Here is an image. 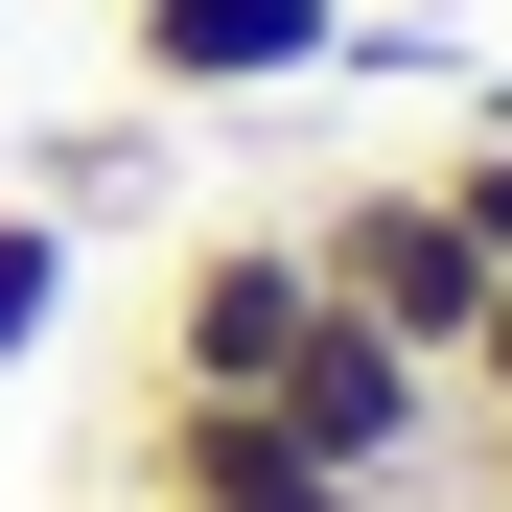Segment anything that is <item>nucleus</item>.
<instances>
[{"label":"nucleus","mask_w":512,"mask_h":512,"mask_svg":"<svg viewBox=\"0 0 512 512\" xmlns=\"http://www.w3.org/2000/svg\"><path fill=\"white\" fill-rule=\"evenodd\" d=\"M303 256H326V303H350L373 350L466 373V326H489V256H466V210H443V163H373L350 210H303Z\"/></svg>","instance_id":"nucleus-1"},{"label":"nucleus","mask_w":512,"mask_h":512,"mask_svg":"<svg viewBox=\"0 0 512 512\" xmlns=\"http://www.w3.org/2000/svg\"><path fill=\"white\" fill-rule=\"evenodd\" d=\"M303 326H326V256H303V233H187V256H163V350H140V396H280Z\"/></svg>","instance_id":"nucleus-2"},{"label":"nucleus","mask_w":512,"mask_h":512,"mask_svg":"<svg viewBox=\"0 0 512 512\" xmlns=\"http://www.w3.org/2000/svg\"><path fill=\"white\" fill-rule=\"evenodd\" d=\"M117 443H140V512H396V489L326 466L280 396H140Z\"/></svg>","instance_id":"nucleus-3"},{"label":"nucleus","mask_w":512,"mask_h":512,"mask_svg":"<svg viewBox=\"0 0 512 512\" xmlns=\"http://www.w3.org/2000/svg\"><path fill=\"white\" fill-rule=\"evenodd\" d=\"M280 419H303V443H326V466H350V489H396L419 443H443V373H419V350H373V326H350V303H326V326H303V350H280Z\"/></svg>","instance_id":"nucleus-4"},{"label":"nucleus","mask_w":512,"mask_h":512,"mask_svg":"<svg viewBox=\"0 0 512 512\" xmlns=\"http://www.w3.org/2000/svg\"><path fill=\"white\" fill-rule=\"evenodd\" d=\"M350 47V0H117V70L140 94H280V70Z\"/></svg>","instance_id":"nucleus-5"},{"label":"nucleus","mask_w":512,"mask_h":512,"mask_svg":"<svg viewBox=\"0 0 512 512\" xmlns=\"http://www.w3.org/2000/svg\"><path fill=\"white\" fill-rule=\"evenodd\" d=\"M140 187H163V94H140V117H70V140L24 163V210H47V233H94V210H140Z\"/></svg>","instance_id":"nucleus-6"},{"label":"nucleus","mask_w":512,"mask_h":512,"mask_svg":"<svg viewBox=\"0 0 512 512\" xmlns=\"http://www.w3.org/2000/svg\"><path fill=\"white\" fill-rule=\"evenodd\" d=\"M47 326H70V233H47V210H0V373H24Z\"/></svg>","instance_id":"nucleus-7"},{"label":"nucleus","mask_w":512,"mask_h":512,"mask_svg":"<svg viewBox=\"0 0 512 512\" xmlns=\"http://www.w3.org/2000/svg\"><path fill=\"white\" fill-rule=\"evenodd\" d=\"M443 210H466V256L512 280V140H443Z\"/></svg>","instance_id":"nucleus-8"},{"label":"nucleus","mask_w":512,"mask_h":512,"mask_svg":"<svg viewBox=\"0 0 512 512\" xmlns=\"http://www.w3.org/2000/svg\"><path fill=\"white\" fill-rule=\"evenodd\" d=\"M443 396H489V419H512V280H489V326H466V373H443Z\"/></svg>","instance_id":"nucleus-9"}]
</instances>
